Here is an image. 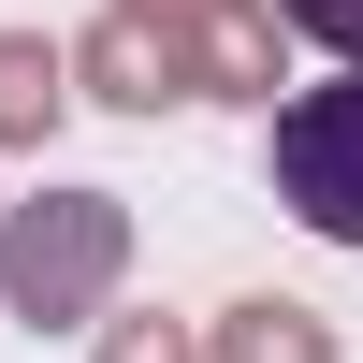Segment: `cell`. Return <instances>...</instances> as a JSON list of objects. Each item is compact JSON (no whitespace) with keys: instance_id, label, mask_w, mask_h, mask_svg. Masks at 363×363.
<instances>
[{"instance_id":"cell-1","label":"cell","mask_w":363,"mask_h":363,"mask_svg":"<svg viewBox=\"0 0 363 363\" xmlns=\"http://www.w3.org/2000/svg\"><path fill=\"white\" fill-rule=\"evenodd\" d=\"M277 203L320 233V247H363V73L277 102Z\"/></svg>"},{"instance_id":"cell-2","label":"cell","mask_w":363,"mask_h":363,"mask_svg":"<svg viewBox=\"0 0 363 363\" xmlns=\"http://www.w3.org/2000/svg\"><path fill=\"white\" fill-rule=\"evenodd\" d=\"M277 15H291V29H306V44H320V58H349V73H363V0H277Z\"/></svg>"}]
</instances>
